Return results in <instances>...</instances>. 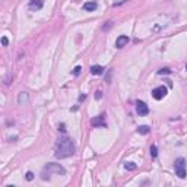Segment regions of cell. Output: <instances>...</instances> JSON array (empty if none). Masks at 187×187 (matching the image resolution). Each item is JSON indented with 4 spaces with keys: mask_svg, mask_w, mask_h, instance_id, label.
I'll return each mask as SVG.
<instances>
[{
    "mask_svg": "<svg viewBox=\"0 0 187 187\" xmlns=\"http://www.w3.org/2000/svg\"><path fill=\"white\" fill-rule=\"evenodd\" d=\"M91 73L98 76V75H102L104 73V67L102 66H91Z\"/></svg>",
    "mask_w": 187,
    "mask_h": 187,
    "instance_id": "30bf717a",
    "label": "cell"
},
{
    "mask_svg": "<svg viewBox=\"0 0 187 187\" xmlns=\"http://www.w3.org/2000/svg\"><path fill=\"white\" fill-rule=\"evenodd\" d=\"M2 44H3V45H5V47H6V45L9 44V40H8L6 37H3V38H2Z\"/></svg>",
    "mask_w": 187,
    "mask_h": 187,
    "instance_id": "d6986e66",
    "label": "cell"
},
{
    "mask_svg": "<svg viewBox=\"0 0 187 187\" xmlns=\"http://www.w3.org/2000/svg\"><path fill=\"white\" fill-rule=\"evenodd\" d=\"M53 174H57V176H65L66 174V170L65 167H62L60 164H54V162H48L44 168L41 170V178L43 180H50V177Z\"/></svg>",
    "mask_w": 187,
    "mask_h": 187,
    "instance_id": "7a4b0ae2",
    "label": "cell"
},
{
    "mask_svg": "<svg viewBox=\"0 0 187 187\" xmlns=\"http://www.w3.org/2000/svg\"><path fill=\"white\" fill-rule=\"evenodd\" d=\"M167 94H168V89L165 88L164 85H162V86H156L155 89H152V97H154L156 101L165 98V97H167Z\"/></svg>",
    "mask_w": 187,
    "mask_h": 187,
    "instance_id": "277c9868",
    "label": "cell"
},
{
    "mask_svg": "<svg viewBox=\"0 0 187 187\" xmlns=\"http://www.w3.org/2000/svg\"><path fill=\"white\" fill-rule=\"evenodd\" d=\"M171 73V70L168 69V67H165V69H159L158 70V75H170Z\"/></svg>",
    "mask_w": 187,
    "mask_h": 187,
    "instance_id": "9a60e30c",
    "label": "cell"
},
{
    "mask_svg": "<svg viewBox=\"0 0 187 187\" xmlns=\"http://www.w3.org/2000/svg\"><path fill=\"white\" fill-rule=\"evenodd\" d=\"M136 113L139 116H148L149 114V107L143 102V101H137L136 102Z\"/></svg>",
    "mask_w": 187,
    "mask_h": 187,
    "instance_id": "8992f818",
    "label": "cell"
},
{
    "mask_svg": "<svg viewBox=\"0 0 187 187\" xmlns=\"http://www.w3.org/2000/svg\"><path fill=\"white\" fill-rule=\"evenodd\" d=\"M97 98H101V91H98V92H97Z\"/></svg>",
    "mask_w": 187,
    "mask_h": 187,
    "instance_id": "44dd1931",
    "label": "cell"
},
{
    "mask_svg": "<svg viewBox=\"0 0 187 187\" xmlns=\"http://www.w3.org/2000/svg\"><path fill=\"white\" fill-rule=\"evenodd\" d=\"M80 70H82V67H80V66H76L75 69H73V75H75V76H77V75L80 73Z\"/></svg>",
    "mask_w": 187,
    "mask_h": 187,
    "instance_id": "e0dca14e",
    "label": "cell"
},
{
    "mask_svg": "<svg viewBox=\"0 0 187 187\" xmlns=\"http://www.w3.org/2000/svg\"><path fill=\"white\" fill-rule=\"evenodd\" d=\"M25 178H26L28 181H32V180H34V173H31V171H28V173L25 174Z\"/></svg>",
    "mask_w": 187,
    "mask_h": 187,
    "instance_id": "2e32d148",
    "label": "cell"
},
{
    "mask_svg": "<svg viewBox=\"0 0 187 187\" xmlns=\"http://www.w3.org/2000/svg\"><path fill=\"white\" fill-rule=\"evenodd\" d=\"M151 156H152V158H156V156H158V149H156L155 145L151 146Z\"/></svg>",
    "mask_w": 187,
    "mask_h": 187,
    "instance_id": "5bb4252c",
    "label": "cell"
},
{
    "mask_svg": "<svg viewBox=\"0 0 187 187\" xmlns=\"http://www.w3.org/2000/svg\"><path fill=\"white\" fill-rule=\"evenodd\" d=\"M97 8H98L97 2H85L83 3V11H86V12H94Z\"/></svg>",
    "mask_w": 187,
    "mask_h": 187,
    "instance_id": "9c48e42d",
    "label": "cell"
},
{
    "mask_svg": "<svg viewBox=\"0 0 187 187\" xmlns=\"http://www.w3.org/2000/svg\"><path fill=\"white\" fill-rule=\"evenodd\" d=\"M186 72H187V65H186Z\"/></svg>",
    "mask_w": 187,
    "mask_h": 187,
    "instance_id": "7402d4cb",
    "label": "cell"
},
{
    "mask_svg": "<svg viewBox=\"0 0 187 187\" xmlns=\"http://www.w3.org/2000/svg\"><path fill=\"white\" fill-rule=\"evenodd\" d=\"M28 94L26 92H21L19 94V97H18V102H19V105H23V104H26L28 102Z\"/></svg>",
    "mask_w": 187,
    "mask_h": 187,
    "instance_id": "8fae6325",
    "label": "cell"
},
{
    "mask_svg": "<svg viewBox=\"0 0 187 187\" xmlns=\"http://www.w3.org/2000/svg\"><path fill=\"white\" fill-rule=\"evenodd\" d=\"M127 44H129V37H127V35L117 37V40H116V47H117V48H123V47H126Z\"/></svg>",
    "mask_w": 187,
    "mask_h": 187,
    "instance_id": "52a82bcc",
    "label": "cell"
},
{
    "mask_svg": "<svg viewBox=\"0 0 187 187\" xmlns=\"http://www.w3.org/2000/svg\"><path fill=\"white\" fill-rule=\"evenodd\" d=\"M57 127H59V130H60V132H63V133L66 132V129H65V124H63V123H60Z\"/></svg>",
    "mask_w": 187,
    "mask_h": 187,
    "instance_id": "ac0fdd59",
    "label": "cell"
},
{
    "mask_svg": "<svg viewBox=\"0 0 187 187\" xmlns=\"http://www.w3.org/2000/svg\"><path fill=\"white\" fill-rule=\"evenodd\" d=\"M91 124L94 127H107V123H105V114H101L98 117H94L91 120Z\"/></svg>",
    "mask_w": 187,
    "mask_h": 187,
    "instance_id": "5b68a950",
    "label": "cell"
},
{
    "mask_svg": "<svg viewBox=\"0 0 187 187\" xmlns=\"http://www.w3.org/2000/svg\"><path fill=\"white\" fill-rule=\"evenodd\" d=\"M124 168H126V170H129V171H133V170H136V168H137V165L134 164V162H126V164H124Z\"/></svg>",
    "mask_w": 187,
    "mask_h": 187,
    "instance_id": "4fadbf2b",
    "label": "cell"
},
{
    "mask_svg": "<svg viewBox=\"0 0 187 187\" xmlns=\"http://www.w3.org/2000/svg\"><path fill=\"white\" fill-rule=\"evenodd\" d=\"M149 132H151V129H149L148 126H140V127L137 129V133H139V134H148Z\"/></svg>",
    "mask_w": 187,
    "mask_h": 187,
    "instance_id": "7c38bea8",
    "label": "cell"
},
{
    "mask_svg": "<svg viewBox=\"0 0 187 187\" xmlns=\"http://www.w3.org/2000/svg\"><path fill=\"white\" fill-rule=\"evenodd\" d=\"M174 171H176V176L178 178H186V159L184 158H177L174 161Z\"/></svg>",
    "mask_w": 187,
    "mask_h": 187,
    "instance_id": "3957f363",
    "label": "cell"
},
{
    "mask_svg": "<svg viewBox=\"0 0 187 187\" xmlns=\"http://www.w3.org/2000/svg\"><path fill=\"white\" fill-rule=\"evenodd\" d=\"M85 98H86V95H85V94H82V95H79V102H82V101H85Z\"/></svg>",
    "mask_w": 187,
    "mask_h": 187,
    "instance_id": "ffe728a7",
    "label": "cell"
},
{
    "mask_svg": "<svg viewBox=\"0 0 187 187\" xmlns=\"http://www.w3.org/2000/svg\"><path fill=\"white\" fill-rule=\"evenodd\" d=\"M76 151V146H75V142L67 137V136H62L57 139V142L54 145V156L57 159H65V158H69L75 154Z\"/></svg>",
    "mask_w": 187,
    "mask_h": 187,
    "instance_id": "6da1fadb",
    "label": "cell"
},
{
    "mask_svg": "<svg viewBox=\"0 0 187 187\" xmlns=\"http://www.w3.org/2000/svg\"><path fill=\"white\" fill-rule=\"evenodd\" d=\"M43 5H44L43 0H29L28 8H29L31 11H40V9L43 8Z\"/></svg>",
    "mask_w": 187,
    "mask_h": 187,
    "instance_id": "ba28073f",
    "label": "cell"
}]
</instances>
